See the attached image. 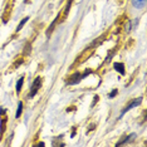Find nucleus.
I'll return each instance as SVG.
<instances>
[{"instance_id": "nucleus-1", "label": "nucleus", "mask_w": 147, "mask_h": 147, "mask_svg": "<svg viewBox=\"0 0 147 147\" xmlns=\"http://www.w3.org/2000/svg\"><path fill=\"white\" fill-rule=\"evenodd\" d=\"M91 73V71H87L86 73H83V74H80V73H75V74H73L71 78L72 79H69L68 80V84H77L78 82H80L83 78H86V77L88 75Z\"/></svg>"}, {"instance_id": "nucleus-2", "label": "nucleus", "mask_w": 147, "mask_h": 147, "mask_svg": "<svg viewBox=\"0 0 147 147\" xmlns=\"http://www.w3.org/2000/svg\"><path fill=\"white\" fill-rule=\"evenodd\" d=\"M141 102H142V98H136V99H133L132 102H130V103H128L126 107L123 108V111H122V113H121V116H123L127 111H130V109H132L133 107H137V106H139V104H141Z\"/></svg>"}, {"instance_id": "nucleus-3", "label": "nucleus", "mask_w": 147, "mask_h": 147, "mask_svg": "<svg viewBox=\"0 0 147 147\" xmlns=\"http://www.w3.org/2000/svg\"><path fill=\"white\" fill-rule=\"evenodd\" d=\"M40 86H42V80H40V78H36L34 80V83H33V86H32V92H30V94H29V97H34V95L38 93V89L40 88Z\"/></svg>"}, {"instance_id": "nucleus-4", "label": "nucleus", "mask_w": 147, "mask_h": 147, "mask_svg": "<svg viewBox=\"0 0 147 147\" xmlns=\"http://www.w3.org/2000/svg\"><path fill=\"white\" fill-rule=\"evenodd\" d=\"M135 138H136V133H132L130 136H126L123 139H121V141L117 143V146H121V145H124V143H127V142H131V141H133Z\"/></svg>"}, {"instance_id": "nucleus-5", "label": "nucleus", "mask_w": 147, "mask_h": 147, "mask_svg": "<svg viewBox=\"0 0 147 147\" xmlns=\"http://www.w3.org/2000/svg\"><path fill=\"white\" fill-rule=\"evenodd\" d=\"M132 5L135 8H143L146 5V0H132Z\"/></svg>"}, {"instance_id": "nucleus-6", "label": "nucleus", "mask_w": 147, "mask_h": 147, "mask_svg": "<svg viewBox=\"0 0 147 147\" xmlns=\"http://www.w3.org/2000/svg\"><path fill=\"white\" fill-rule=\"evenodd\" d=\"M115 69H116L117 72H119L122 75L126 73V71H124V64H123V63H115Z\"/></svg>"}, {"instance_id": "nucleus-7", "label": "nucleus", "mask_w": 147, "mask_h": 147, "mask_svg": "<svg viewBox=\"0 0 147 147\" xmlns=\"http://www.w3.org/2000/svg\"><path fill=\"white\" fill-rule=\"evenodd\" d=\"M21 112H23V102H19L18 103V111L15 113V118H19L21 116Z\"/></svg>"}, {"instance_id": "nucleus-8", "label": "nucleus", "mask_w": 147, "mask_h": 147, "mask_svg": "<svg viewBox=\"0 0 147 147\" xmlns=\"http://www.w3.org/2000/svg\"><path fill=\"white\" fill-rule=\"evenodd\" d=\"M23 83H24V78H20L19 80H18V83H16V93H19V92L21 91V87H23Z\"/></svg>"}, {"instance_id": "nucleus-9", "label": "nucleus", "mask_w": 147, "mask_h": 147, "mask_svg": "<svg viewBox=\"0 0 147 147\" xmlns=\"http://www.w3.org/2000/svg\"><path fill=\"white\" fill-rule=\"evenodd\" d=\"M28 20H29V18H28V16H27V18H24V19H23V20H21V21H20V23H19V25H18L16 30H18V32H19V30H20V29H21V28H23V27H24V24H25V23H27V21H28Z\"/></svg>"}, {"instance_id": "nucleus-10", "label": "nucleus", "mask_w": 147, "mask_h": 147, "mask_svg": "<svg viewBox=\"0 0 147 147\" xmlns=\"http://www.w3.org/2000/svg\"><path fill=\"white\" fill-rule=\"evenodd\" d=\"M117 93H118V91H117V89H113V91L111 92V93L108 94V98H113V97H116Z\"/></svg>"}, {"instance_id": "nucleus-11", "label": "nucleus", "mask_w": 147, "mask_h": 147, "mask_svg": "<svg viewBox=\"0 0 147 147\" xmlns=\"http://www.w3.org/2000/svg\"><path fill=\"white\" fill-rule=\"evenodd\" d=\"M5 113V109H0V115H4Z\"/></svg>"}]
</instances>
